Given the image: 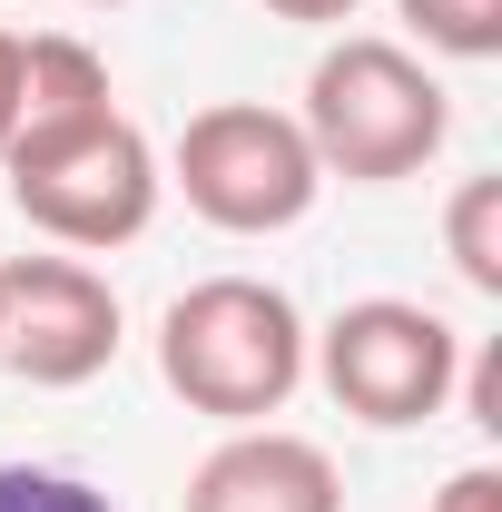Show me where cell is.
<instances>
[{
  "label": "cell",
  "mask_w": 502,
  "mask_h": 512,
  "mask_svg": "<svg viewBox=\"0 0 502 512\" xmlns=\"http://www.w3.org/2000/svg\"><path fill=\"white\" fill-rule=\"evenodd\" d=\"M158 375L207 424H266L306 384V316L266 276H197L158 316Z\"/></svg>",
  "instance_id": "1"
},
{
  "label": "cell",
  "mask_w": 502,
  "mask_h": 512,
  "mask_svg": "<svg viewBox=\"0 0 502 512\" xmlns=\"http://www.w3.org/2000/svg\"><path fill=\"white\" fill-rule=\"evenodd\" d=\"M306 128L315 168L325 178H355V188H394V178H414V168H434L443 138H453V99H443V79L404 40H365V30H345L325 60L306 69Z\"/></svg>",
  "instance_id": "2"
},
{
  "label": "cell",
  "mask_w": 502,
  "mask_h": 512,
  "mask_svg": "<svg viewBox=\"0 0 502 512\" xmlns=\"http://www.w3.org/2000/svg\"><path fill=\"white\" fill-rule=\"evenodd\" d=\"M0 178H10V207L69 256H109L128 237H148L158 217V148L128 109H99L79 128H50V138H10L0 148Z\"/></svg>",
  "instance_id": "3"
},
{
  "label": "cell",
  "mask_w": 502,
  "mask_h": 512,
  "mask_svg": "<svg viewBox=\"0 0 502 512\" xmlns=\"http://www.w3.org/2000/svg\"><path fill=\"white\" fill-rule=\"evenodd\" d=\"M168 178H178V197H188L207 227H227V237H286V227H306L315 197H325V168H315L306 128L286 119V109H266V99H217V109H197V119L178 128Z\"/></svg>",
  "instance_id": "4"
},
{
  "label": "cell",
  "mask_w": 502,
  "mask_h": 512,
  "mask_svg": "<svg viewBox=\"0 0 502 512\" xmlns=\"http://www.w3.org/2000/svg\"><path fill=\"white\" fill-rule=\"evenodd\" d=\"M306 365L325 375V394L375 424V434H404V424H434L453 404V375H463V335L414 306V296H355L345 316L306 335Z\"/></svg>",
  "instance_id": "5"
},
{
  "label": "cell",
  "mask_w": 502,
  "mask_h": 512,
  "mask_svg": "<svg viewBox=\"0 0 502 512\" xmlns=\"http://www.w3.org/2000/svg\"><path fill=\"white\" fill-rule=\"evenodd\" d=\"M119 286L89 256H10L0 266V365L40 394L119 365Z\"/></svg>",
  "instance_id": "6"
},
{
  "label": "cell",
  "mask_w": 502,
  "mask_h": 512,
  "mask_svg": "<svg viewBox=\"0 0 502 512\" xmlns=\"http://www.w3.org/2000/svg\"><path fill=\"white\" fill-rule=\"evenodd\" d=\"M188 512H345L335 453L286 424H237L188 473Z\"/></svg>",
  "instance_id": "7"
},
{
  "label": "cell",
  "mask_w": 502,
  "mask_h": 512,
  "mask_svg": "<svg viewBox=\"0 0 502 512\" xmlns=\"http://www.w3.org/2000/svg\"><path fill=\"white\" fill-rule=\"evenodd\" d=\"M119 109L109 99V60L79 40V30H30L20 40V128L10 138H50V128H79Z\"/></svg>",
  "instance_id": "8"
},
{
  "label": "cell",
  "mask_w": 502,
  "mask_h": 512,
  "mask_svg": "<svg viewBox=\"0 0 502 512\" xmlns=\"http://www.w3.org/2000/svg\"><path fill=\"white\" fill-rule=\"evenodd\" d=\"M443 256L473 296H502V178H463L443 207Z\"/></svg>",
  "instance_id": "9"
},
{
  "label": "cell",
  "mask_w": 502,
  "mask_h": 512,
  "mask_svg": "<svg viewBox=\"0 0 502 512\" xmlns=\"http://www.w3.org/2000/svg\"><path fill=\"white\" fill-rule=\"evenodd\" d=\"M394 10L443 60H502V0H394Z\"/></svg>",
  "instance_id": "10"
},
{
  "label": "cell",
  "mask_w": 502,
  "mask_h": 512,
  "mask_svg": "<svg viewBox=\"0 0 502 512\" xmlns=\"http://www.w3.org/2000/svg\"><path fill=\"white\" fill-rule=\"evenodd\" d=\"M0 512H119V503L60 463H0Z\"/></svg>",
  "instance_id": "11"
},
{
  "label": "cell",
  "mask_w": 502,
  "mask_h": 512,
  "mask_svg": "<svg viewBox=\"0 0 502 512\" xmlns=\"http://www.w3.org/2000/svg\"><path fill=\"white\" fill-rule=\"evenodd\" d=\"M453 394H463L473 434H502V345H483V355H463V375H453Z\"/></svg>",
  "instance_id": "12"
},
{
  "label": "cell",
  "mask_w": 502,
  "mask_h": 512,
  "mask_svg": "<svg viewBox=\"0 0 502 512\" xmlns=\"http://www.w3.org/2000/svg\"><path fill=\"white\" fill-rule=\"evenodd\" d=\"M434 512H502V473L493 463H463V473L434 493Z\"/></svg>",
  "instance_id": "13"
},
{
  "label": "cell",
  "mask_w": 502,
  "mask_h": 512,
  "mask_svg": "<svg viewBox=\"0 0 502 512\" xmlns=\"http://www.w3.org/2000/svg\"><path fill=\"white\" fill-rule=\"evenodd\" d=\"M266 10H276V20H306V30H345L365 0H266Z\"/></svg>",
  "instance_id": "14"
},
{
  "label": "cell",
  "mask_w": 502,
  "mask_h": 512,
  "mask_svg": "<svg viewBox=\"0 0 502 512\" xmlns=\"http://www.w3.org/2000/svg\"><path fill=\"white\" fill-rule=\"evenodd\" d=\"M20 128V30H0V148Z\"/></svg>",
  "instance_id": "15"
},
{
  "label": "cell",
  "mask_w": 502,
  "mask_h": 512,
  "mask_svg": "<svg viewBox=\"0 0 502 512\" xmlns=\"http://www.w3.org/2000/svg\"><path fill=\"white\" fill-rule=\"evenodd\" d=\"M69 10H128V0H69Z\"/></svg>",
  "instance_id": "16"
}]
</instances>
